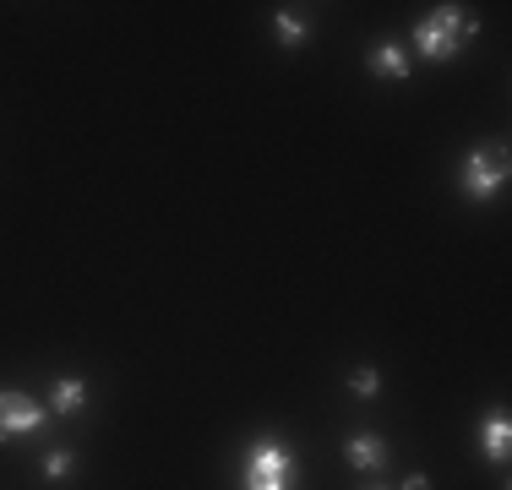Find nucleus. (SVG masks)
<instances>
[{
	"label": "nucleus",
	"mask_w": 512,
	"mask_h": 490,
	"mask_svg": "<svg viewBox=\"0 0 512 490\" xmlns=\"http://www.w3.org/2000/svg\"><path fill=\"white\" fill-rule=\"evenodd\" d=\"M474 28H480V22L463 6H436L425 22H414V49H420L425 60H453L458 49L474 39Z\"/></svg>",
	"instance_id": "obj_1"
},
{
	"label": "nucleus",
	"mask_w": 512,
	"mask_h": 490,
	"mask_svg": "<svg viewBox=\"0 0 512 490\" xmlns=\"http://www.w3.org/2000/svg\"><path fill=\"white\" fill-rule=\"evenodd\" d=\"M458 186L469 202H491V196L507 186V147H474V153L463 158Z\"/></svg>",
	"instance_id": "obj_2"
},
{
	"label": "nucleus",
	"mask_w": 512,
	"mask_h": 490,
	"mask_svg": "<svg viewBox=\"0 0 512 490\" xmlns=\"http://www.w3.org/2000/svg\"><path fill=\"white\" fill-rule=\"evenodd\" d=\"M246 490H289V452L278 436H262L246 452Z\"/></svg>",
	"instance_id": "obj_3"
},
{
	"label": "nucleus",
	"mask_w": 512,
	"mask_h": 490,
	"mask_svg": "<svg viewBox=\"0 0 512 490\" xmlns=\"http://www.w3.org/2000/svg\"><path fill=\"white\" fill-rule=\"evenodd\" d=\"M50 420L44 414V403H33L28 392H0V441H11V436H33L39 425Z\"/></svg>",
	"instance_id": "obj_4"
},
{
	"label": "nucleus",
	"mask_w": 512,
	"mask_h": 490,
	"mask_svg": "<svg viewBox=\"0 0 512 490\" xmlns=\"http://www.w3.org/2000/svg\"><path fill=\"white\" fill-rule=\"evenodd\" d=\"M344 458H349V469L376 474V469L387 463V441H382V436H371V431H360V436H349V441H344Z\"/></svg>",
	"instance_id": "obj_5"
},
{
	"label": "nucleus",
	"mask_w": 512,
	"mask_h": 490,
	"mask_svg": "<svg viewBox=\"0 0 512 490\" xmlns=\"http://www.w3.org/2000/svg\"><path fill=\"white\" fill-rule=\"evenodd\" d=\"M507 447H512V425H507V414H491V420L480 425V452L491 463H507Z\"/></svg>",
	"instance_id": "obj_6"
},
{
	"label": "nucleus",
	"mask_w": 512,
	"mask_h": 490,
	"mask_svg": "<svg viewBox=\"0 0 512 490\" xmlns=\"http://www.w3.org/2000/svg\"><path fill=\"white\" fill-rule=\"evenodd\" d=\"M273 33H278V44H284V49H300L311 39V17H300L295 6H284V11H273Z\"/></svg>",
	"instance_id": "obj_7"
},
{
	"label": "nucleus",
	"mask_w": 512,
	"mask_h": 490,
	"mask_svg": "<svg viewBox=\"0 0 512 490\" xmlns=\"http://www.w3.org/2000/svg\"><path fill=\"white\" fill-rule=\"evenodd\" d=\"M50 403H55V414H82V403H88V382H82V376H60V382L50 387Z\"/></svg>",
	"instance_id": "obj_8"
},
{
	"label": "nucleus",
	"mask_w": 512,
	"mask_h": 490,
	"mask_svg": "<svg viewBox=\"0 0 512 490\" xmlns=\"http://www.w3.org/2000/svg\"><path fill=\"white\" fill-rule=\"evenodd\" d=\"M371 71H376V77L404 82V77H409V55H404L398 44H376V49H371Z\"/></svg>",
	"instance_id": "obj_9"
},
{
	"label": "nucleus",
	"mask_w": 512,
	"mask_h": 490,
	"mask_svg": "<svg viewBox=\"0 0 512 490\" xmlns=\"http://www.w3.org/2000/svg\"><path fill=\"white\" fill-rule=\"evenodd\" d=\"M71 469H77V458H71V447H55V452H44V480H66Z\"/></svg>",
	"instance_id": "obj_10"
},
{
	"label": "nucleus",
	"mask_w": 512,
	"mask_h": 490,
	"mask_svg": "<svg viewBox=\"0 0 512 490\" xmlns=\"http://www.w3.org/2000/svg\"><path fill=\"white\" fill-rule=\"evenodd\" d=\"M349 382H355V392H360V398H376V387H382V376H376L371 365H360V371L349 376Z\"/></svg>",
	"instance_id": "obj_11"
},
{
	"label": "nucleus",
	"mask_w": 512,
	"mask_h": 490,
	"mask_svg": "<svg viewBox=\"0 0 512 490\" xmlns=\"http://www.w3.org/2000/svg\"><path fill=\"white\" fill-rule=\"evenodd\" d=\"M404 490H431V480H425V474H409V480H404Z\"/></svg>",
	"instance_id": "obj_12"
},
{
	"label": "nucleus",
	"mask_w": 512,
	"mask_h": 490,
	"mask_svg": "<svg viewBox=\"0 0 512 490\" xmlns=\"http://www.w3.org/2000/svg\"><path fill=\"white\" fill-rule=\"evenodd\" d=\"M371 490H387V485H371Z\"/></svg>",
	"instance_id": "obj_13"
}]
</instances>
